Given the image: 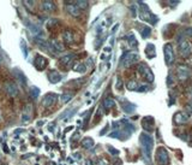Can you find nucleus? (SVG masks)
I'll return each mask as SVG.
<instances>
[{
  "instance_id": "a18cd8bd",
  "label": "nucleus",
  "mask_w": 192,
  "mask_h": 165,
  "mask_svg": "<svg viewBox=\"0 0 192 165\" xmlns=\"http://www.w3.org/2000/svg\"><path fill=\"white\" fill-rule=\"evenodd\" d=\"M99 164H100V165H109L106 160H100V163H99Z\"/></svg>"
},
{
  "instance_id": "de8ad7c7",
  "label": "nucleus",
  "mask_w": 192,
  "mask_h": 165,
  "mask_svg": "<svg viewBox=\"0 0 192 165\" xmlns=\"http://www.w3.org/2000/svg\"><path fill=\"white\" fill-rule=\"evenodd\" d=\"M105 52L109 53V52H111V47H106V48H105Z\"/></svg>"
},
{
  "instance_id": "f3484780",
  "label": "nucleus",
  "mask_w": 192,
  "mask_h": 165,
  "mask_svg": "<svg viewBox=\"0 0 192 165\" xmlns=\"http://www.w3.org/2000/svg\"><path fill=\"white\" fill-rule=\"evenodd\" d=\"M120 103H122V104H121V109H122V111L126 112V113H132V112L136 110V106H135L133 104H131L130 101L125 100V98L120 99Z\"/></svg>"
},
{
  "instance_id": "20e7f679",
  "label": "nucleus",
  "mask_w": 192,
  "mask_h": 165,
  "mask_svg": "<svg viewBox=\"0 0 192 165\" xmlns=\"http://www.w3.org/2000/svg\"><path fill=\"white\" fill-rule=\"evenodd\" d=\"M137 70H138V73L141 74V76H142L145 81H148V82H150V83L154 81V74H152V71L148 68L147 64H144V63L138 64Z\"/></svg>"
},
{
  "instance_id": "ddd939ff",
  "label": "nucleus",
  "mask_w": 192,
  "mask_h": 165,
  "mask_svg": "<svg viewBox=\"0 0 192 165\" xmlns=\"http://www.w3.org/2000/svg\"><path fill=\"white\" fill-rule=\"evenodd\" d=\"M56 99H58V96H56L55 94L49 93V94H47V95H45V96H43L41 104H42V106H43V107L49 109V107L54 106V104H55V101H56Z\"/></svg>"
},
{
  "instance_id": "f257e3e1",
  "label": "nucleus",
  "mask_w": 192,
  "mask_h": 165,
  "mask_svg": "<svg viewBox=\"0 0 192 165\" xmlns=\"http://www.w3.org/2000/svg\"><path fill=\"white\" fill-rule=\"evenodd\" d=\"M139 142H141V146H142V149H143V153L147 158V160L150 159V155H151V149L154 147V139L150 134H147V133H142L141 136H139Z\"/></svg>"
},
{
  "instance_id": "ea45409f",
  "label": "nucleus",
  "mask_w": 192,
  "mask_h": 165,
  "mask_svg": "<svg viewBox=\"0 0 192 165\" xmlns=\"http://www.w3.org/2000/svg\"><path fill=\"white\" fill-rule=\"evenodd\" d=\"M185 35H187V36L192 38V28H187V29L185 30Z\"/></svg>"
},
{
  "instance_id": "c9c22d12",
  "label": "nucleus",
  "mask_w": 192,
  "mask_h": 165,
  "mask_svg": "<svg viewBox=\"0 0 192 165\" xmlns=\"http://www.w3.org/2000/svg\"><path fill=\"white\" fill-rule=\"evenodd\" d=\"M24 3V5L25 6H28L29 7V10H31V9H34V6H35V1H33V0H25V1H23Z\"/></svg>"
},
{
  "instance_id": "5701e85b",
  "label": "nucleus",
  "mask_w": 192,
  "mask_h": 165,
  "mask_svg": "<svg viewBox=\"0 0 192 165\" xmlns=\"http://www.w3.org/2000/svg\"><path fill=\"white\" fill-rule=\"evenodd\" d=\"M81 145H82V147H83V148H85V149H90V148H92V147H94V140H92L91 138H84V139L82 140Z\"/></svg>"
},
{
  "instance_id": "39448f33",
  "label": "nucleus",
  "mask_w": 192,
  "mask_h": 165,
  "mask_svg": "<svg viewBox=\"0 0 192 165\" xmlns=\"http://www.w3.org/2000/svg\"><path fill=\"white\" fill-rule=\"evenodd\" d=\"M156 160L158 165H168L169 163V154L166 148L160 147L156 151Z\"/></svg>"
},
{
  "instance_id": "e433bc0d",
  "label": "nucleus",
  "mask_w": 192,
  "mask_h": 165,
  "mask_svg": "<svg viewBox=\"0 0 192 165\" xmlns=\"http://www.w3.org/2000/svg\"><path fill=\"white\" fill-rule=\"evenodd\" d=\"M21 47H22V50H23L24 55H26V42H25V40H24V39H22V40H21Z\"/></svg>"
},
{
  "instance_id": "6e6552de",
  "label": "nucleus",
  "mask_w": 192,
  "mask_h": 165,
  "mask_svg": "<svg viewBox=\"0 0 192 165\" xmlns=\"http://www.w3.org/2000/svg\"><path fill=\"white\" fill-rule=\"evenodd\" d=\"M163 53H165V60L167 65H172L174 63V52L173 47L171 44H166L163 47Z\"/></svg>"
},
{
  "instance_id": "79ce46f5",
  "label": "nucleus",
  "mask_w": 192,
  "mask_h": 165,
  "mask_svg": "<svg viewBox=\"0 0 192 165\" xmlns=\"http://www.w3.org/2000/svg\"><path fill=\"white\" fill-rule=\"evenodd\" d=\"M75 111H76V110H73V111H72V112L70 113V117L72 116V113H75ZM67 113H69V111H66V115H67ZM66 115H65V113H62V115H61V116H60L59 118H61V119H62V118H65V116H66Z\"/></svg>"
},
{
  "instance_id": "a19ab883",
  "label": "nucleus",
  "mask_w": 192,
  "mask_h": 165,
  "mask_svg": "<svg viewBox=\"0 0 192 165\" xmlns=\"http://www.w3.org/2000/svg\"><path fill=\"white\" fill-rule=\"evenodd\" d=\"M186 109H187V111H188L190 113H192V103H188V104L186 105Z\"/></svg>"
},
{
  "instance_id": "393cba45",
  "label": "nucleus",
  "mask_w": 192,
  "mask_h": 165,
  "mask_svg": "<svg viewBox=\"0 0 192 165\" xmlns=\"http://www.w3.org/2000/svg\"><path fill=\"white\" fill-rule=\"evenodd\" d=\"M145 52H147V55L149 58H154L156 55V53H155V46L152 44H148V46L145 48Z\"/></svg>"
},
{
  "instance_id": "c03bdc74",
  "label": "nucleus",
  "mask_w": 192,
  "mask_h": 165,
  "mask_svg": "<svg viewBox=\"0 0 192 165\" xmlns=\"http://www.w3.org/2000/svg\"><path fill=\"white\" fill-rule=\"evenodd\" d=\"M113 164H114V165H121L122 163H121V160H120V159L115 158V159H114V161H113Z\"/></svg>"
},
{
  "instance_id": "09e8293b",
  "label": "nucleus",
  "mask_w": 192,
  "mask_h": 165,
  "mask_svg": "<svg viewBox=\"0 0 192 165\" xmlns=\"http://www.w3.org/2000/svg\"><path fill=\"white\" fill-rule=\"evenodd\" d=\"M1 165H6V164H1Z\"/></svg>"
},
{
  "instance_id": "9d476101",
  "label": "nucleus",
  "mask_w": 192,
  "mask_h": 165,
  "mask_svg": "<svg viewBox=\"0 0 192 165\" xmlns=\"http://www.w3.org/2000/svg\"><path fill=\"white\" fill-rule=\"evenodd\" d=\"M31 117H33V105L28 103L24 105V107L22 110V122L28 123V122H30Z\"/></svg>"
},
{
  "instance_id": "37998d69",
  "label": "nucleus",
  "mask_w": 192,
  "mask_h": 165,
  "mask_svg": "<svg viewBox=\"0 0 192 165\" xmlns=\"http://www.w3.org/2000/svg\"><path fill=\"white\" fill-rule=\"evenodd\" d=\"M147 89H148V87H147V86H142V87H138V89H137V90H138V92H145Z\"/></svg>"
},
{
  "instance_id": "4be33fe9",
  "label": "nucleus",
  "mask_w": 192,
  "mask_h": 165,
  "mask_svg": "<svg viewBox=\"0 0 192 165\" xmlns=\"http://www.w3.org/2000/svg\"><path fill=\"white\" fill-rule=\"evenodd\" d=\"M28 28H29V30H30V33L33 34L34 36H36V35H40L41 34V29H40V27L37 25V24H35V23H28Z\"/></svg>"
},
{
  "instance_id": "0eeeda50",
  "label": "nucleus",
  "mask_w": 192,
  "mask_h": 165,
  "mask_svg": "<svg viewBox=\"0 0 192 165\" xmlns=\"http://www.w3.org/2000/svg\"><path fill=\"white\" fill-rule=\"evenodd\" d=\"M4 90L6 92L7 95H10V96H12V98L17 96V95H18V92H19L17 84H16L13 81H6V82L4 83Z\"/></svg>"
},
{
  "instance_id": "2f4dec72",
  "label": "nucleus",
  "mask_w": 192,
  "mask_h": 165,
  "mask_svg": "<svg viewBox=\"0 0 192 165\" xmlns=\"http://www.w3.org/2000/svg\"><path fill=\"white\" fill-rule=\"evenodd\" d=\"M39 94H40V89H39L37 87H31V89H30V95H31V98L36 99V98L39 96Z\"/></svg>"
},
{
  "instance_id": "a878e982",
  "label": "nucleus",
  "mask_w": 192,
  "mask_h": 165,
  "mask_svg": "<svg viewBox=\"0 0 192 165\" xmlns=\"http://www.w3.org/2000/svg\"><path fill=\"white\" fill-rule=\"evenodd\" d=\"M75 4L77 5V7L82 11V10H86L88 6H89V1H86V0H77V1H75Z\"/></svg>"
},
{
  "instance_id": "c756f323",
  "label": "nucleus",
  "mask_w": 192,
  "mask_h": 165,
  "mask_svg": "<svg viewBox=\"0 0 192 165\" xmlns=\"http://www.w3.org/2000/svg\"><path fill=\"white\" fill-rule=\"evenodd\" d=\"M114 106V100L112 98H106L103 100V107L105 109H112Z\"/></svg>"
},
{
  "instance_id": "4c0bfd02",
  "label": "nucleus",
  "mask_w": 192,
  "mask_h": 165,
  "mask_svg": "<svg viewBox=\"0 0 192 165\" xmlns=\"http://www.w3.org/2000/svg\"><path fill=\"white\" fill-rule=\"evenodd\" d=\"M108 152H109L112 155H118V154H119V151L115 149V148L112 147V146H108Z\"/></svg>"
},
{
  "instance_id": "7ed1b4c3",
  "label": "nucleus",
  "mask_w": 192,
  "mask_h": 165,
  "mask_svg": "<svg viewBox=\"0 0 192 165\" xmlns=\"http://www.w3.org/2000/svg\"><path fill=\"white\" fill-rule=\"evenodd\" d=\"M141 59V57L135 53V52H129V53H125L124 57L121 58V61H122V65L125 68H130L131 65L136 64L138 60Z\"/></svg>"
},
{
  "instance_id": "72a5a7b5",
  "label": "nucleus",
  "mask_w": 192,
  "mask_h": 165,
  "mask_svg": "<svg viewBox=\"0 0 192 165\" xmlns=\"http://www.w3.org/2000/svg\"><path fill=\"white\" fill-rule=\"evenodd\" d=\"M107 21H102V23H100V25L97 27V29H96V31H97V34H101V33H103V30H105V28H106V25H107ZM109 24V23H108Z\"/></svg>"
},
{
  "instance_id": "3c124183",
  "label": "nucleus",
  "mask_w": 192,
  "mask_h": 165,
  "mask_svg": "<svg viewBox=\"0 0 192 165\" xmlns=\"http://www.w3.org/2000/svg\"><path fill=\"white\" fill-rule=\"evenodd\" d=\"M0 59H1V55H0Z\"/></svg>"
},
{
  "instance_id": "2eb2a0df",
  "label": "nucleus",
  "mask_w": 192,
  "mask_h": 165,
  "mask_svg": "<svg viewBox=\"0 0 192 165\" xmlns=\"http://www.w3.org/2000/svg\"><path fill=\"white\" fill-rule=\"evenodd\" d=\"M48 45H49V52L53 51V53H61L64 52V45L59 41V40H55V39H52L48 41Z\"/></svg>"
},
{
  "instance_id": "cd10ccee",
  "label": "nucleus",
  "mask_w": 192,
  "mask_h": 165,
  "mask_svg": "<svg viewBox=\"0 0 192 165\" xmlns=\"http://www.w3.org/2000/svg\"><path fill=\"white\" fill-rule=\"evenodd\" d=\"M141 34H142L143 38H148V36L151 34V29H150V27H148V25H142V28H141Z\"/></svg>"
},
{
  "instance_id": "473e14b6",
  "label": "nucleus",
  "mask_w": 192,
  "mask_h": 165,
  "mask_svg": "<svg viewBox=\"0 0 192 165\" xmlns=\"http://www.w3.org/2000/svg\"><path fill=\"white\" fill-rule=\"evenodd\" d=\"M58 24H59V21L55 19V18L48 19V21H47V28H48V29H52L53 27H55V25H58Z\"/></svg>"
},
{
  "instance_id": "423d86ee",
  "label": "nucleus",
  "mask_w": 192,
  "mask_h": 165,
  "mask_svg": "<svg viewBox=\"0 0 192 165\" xmlns=\"http://www.w3.org/2000/svg\"><path fill=\"white\" fill-rule=\"evenodd\" d=\"M179 51L184 58H187L192 54V45L187 40H181L179 42Z\"/></svg>"
},
{
  "instance_id": "f704fd0d",
  "label": "nucleus",
  "mask_w": 192,
  "mask_h": 165,
  "mask_svg": "<svg viewBox=\"0 0 192 165\" xmlns=\"http://www.w3.org/2000/svg\"><path fill=\"white\" fill-rule=\"evenodd\" d=\"M15 74L19 77V81H21V82H23V84H25V83H26V80H25L24 75H23V74H21V73L18 71V69H15Z\"/></svg>"
},
{
  "instance_id": "8fccbe9b",
  "label": "nucleus",
  "mask_w": 192,
  "mask_h": 165,
  "mask_svg": "<svg viewBox=\"0 0 192 165\" xmlns=\"http://www.w3.org/2000/svg\"><path fill=\"white\" fill-rule=\"evenodd\" d=\"M191 98H192V93H191Z\"/></svg>"
},
{
  "instance_id": "6ab92c4d",
  "label": "nucleus",
  "mask_w": 192,
  "mask_h": 165,
  "mask_svg": "<svg viewBox=\"0 0 192 165\" xmlns=\"http://www.w3.org/2000/svg\"><path fill=\"white\" fill-rule=\"evenodd\" d=\"M154 118L152 117H144L143 118V128L145 129V130H148V131H152V129H154Z\"/></svg>"
},
{
  "instance_id": "f03ea898",
  "label": "nucleus",
  "mask_w": 192,
  "mask_h": 165,
  "mask_svg": "<svg viewBox=\"0 0 192 165\" xmlns=\"http://www.w3.org/2000/svg\"><path fill=\"white\" fill-rule=\"evenodd\" d=\"M139 7H141V10H139V17H141V19H142V21H144V22L156 23L157 18L152 15V12L149 10V7H148L144 3H139Z\"/></svg>"
},
{
  "instance_id": "dca6fc26",
  "label": "nucleus",
  "mask_w": 192,
  "mask_h": 165,
  "mask_svg": "<svg viewBox=\"0 0 192 165\" xmlns=\"http://www.w3.org/2000/svg\"><path fill=\"white\" fill-rule=\"evenodd\" d=\"M174 121L178 124H186L190 121V113L186 112H178L174 116Z\"/></svg>"
},
{
  "instance_id": "49530a36",
  "label": "nucleus",
  "mask_w": 192,
  "mask_h": 165,
  "mask_svg": "<svg viewBox=\"0 0 192 165\" xmlns=\"http://www.w3.org/2000/svg\"><path fill=\"white\" fill-rule=\"evenodd\" d=\"M119 28V24H115L114 27H113V29H112V33H115V30Z\"/></svg>"
},
{
  "instance_id": "58836bf2",
  "label": "nucleus",
  "mask_w": 192,
  "mask_h": 165,
  "mask_svg": "<svg viewBox=\"0 0 192 165\" xmlns=\"http://www.w3.org/2000/svg\"><path fill=\"white\" fill-rule=\"evenodd\" d=\"M121 87H122V81L120 80V77H118L117 78V89H121Z\"/></svg>"
},
{
  "instance_id": "9b49d317",
  "label": "nucleus",
  "mask_w": 192,
  "mask_h": 165,
  "mask_svg": "<svg viewBox=\"0 0 192 165\" xmlns=\"http://www.w3.org/2000/svg\"><path fill=\"white\" fill-rule=\"evenodd\" d=\"M65 10L69 15H71L72 17H78L81 16V10L77 7V5L75 4V1H65Z\"/></svg>"
},
{
  "instance_id": "c85d7f7f",
  "label": "nucleus",
  "mask_w": 192,
  "mask_h": 165,
  "mask_svg": "<svg viewBox=\"0 0 192 165\" xmlns=\"http://www.w3.org/2000/svg\"><path fill=\"white\" fill-rule=\"evenodd\" d=\"M73 70L76 73H81V74H84L86 71V67L83 64V63H79V64H76L75 67H73Z\"/></svg>"
},
{
  "instance_id": "a211bd4d",
  "label": "nucleus",
  "mask_w": 192,
  "mask_h": 165,
  "mask_svg": "<svg viewBox=\"0 0 192 165\" xmlns=\"http://www.w3.org/2000/svg\"><path fill=\"white\" fill-rule=\"evenodd\" d=\"M41 9L45 12H54L56 6H55V3L52 1V0H45V1H42V4H41Z\"/></svg>"
},
{
  "instance_id": "4468645a",
  "label": "nucleus",
  "mask_w": 192,
  "mask_h": 165,
  "mask_svg": "<svg viewBox=\"0 0 192 165\" xmlns=\"http://www.w3.org/2000/svg\"><path fill=\"white\" fill-rule=\"evenodd\" d=\"M47 65H48V60H47L45 57H42L41 54H36V55H35L34 67H35V68H36L39 71L45 70V69L47 68Z\"/></svg>"
},
{
  "instance_id": "1a4fd4ad",
  "label": "nucleus",
  "mask_w": 192,
  "mask_h": 165,
  "mask_svg": "<svg viewBox=\"0 0 192 165\" xmlns=\"http://www.w3.org/2000/svg\"><path fill=\"white\" fill-rule=\"evenodd\" d=\"M73 59H75V55L73 54H66V55L61 57L60 60H59V67L61 69H64V70H67L71 67V65H72Z\"/></svg>"
},
{
  "instance_id": "b1692460",
  "label": "nucleus",
  "mask_w": 192,
  "mask_h": 165,
  "mask_svg": "<svg viewBox=\"0 0 192 165\" xmlns=\"http://www.w3.org/2000/svg\"><path fill=\"white\" fill-rule=\"evenodd\" d=\"M73 93H64L61 96H60V101L62 103V104H67V103H70L71 100H72V98H73Z\"/></svg>"
},
{
  "instance_id": "f8f14e48",
  "label": "nucleus",
  "mask_w": 192,
  "mask_h": 165,
  "mask_svg": "<svg viewBox=\"0 0 192 165\" xmlns=\"http://www.w3.org/2000/svg\"><path fill=\"white\" fill-rule=\"evenodd\" d=\"M177 74H178V78L181 80V81H185L187 77H190L191 75V69L187 67V65H179V67L177 68Z\"/></svg>"
},
{
  "instance_id": "7c9ffc66",
  "label": "nucleus",
  "mask_w": 192,
  "mask_h": 165,
  "mask_svg": "<svg viewBox=\"0 0 192 165\" xmlns=\"http://www.w3.org/2000/svg\"><path fill=\"white\" fill-rule=\"evenodd\" d=\"M126 87H127L129 90H137L138 89V84H137V82L135 80H130L129 82H127Z\"/></svg>"
},
{
  "instance_id": "412c9836",
  "label": "nucleus",
  "mask_w": 192,
  "mask_h": 165,
  "mask_svg": "<svg viewBox=\"0 0 192 165\" xmlns=\"http://www.w3.org/2000/svg\"><path fill=\"white\" fill-rule=\"evenodd\" d=\"M62 41L65 44H72L75 41V38H73V33L71 30H65L62 33Z\"/></svg>"
},
{
  "instance_id": "bb28decb",
  "label": "nucleus",
  "mask_w": 192,
  "mask_h": 165,
  "mask_svg": "<svg viewBox=\"0 0 192 165\" xmlns=\"http://www.w3.org/2000/svg\"><path fill=\"white\" fill-rule=\"evenodd\" d=\"M127 39H129V44H130L131 48H137V46H138V42H137V40L135 39V35H133V33H131V34H129V35H127Z\"/></svg>"
},
{
  "instance_id": "aec40b11",
  "label": "nucleus",
  "mask_w": 192,
  "mask_h": 165,
  "mask_svg": "<svg viewBox=\"0 0 192 165\" xmlns=\"http://www.w3.org/2000/svg\"><path fill=\"white\" fill-rule=\"evenodd\" d=\"M48 80H49V82L51 83H58V82H60L61 81V75L56 71V70H52L49 74H48Z\"/></svg>"
}]
</instances>
